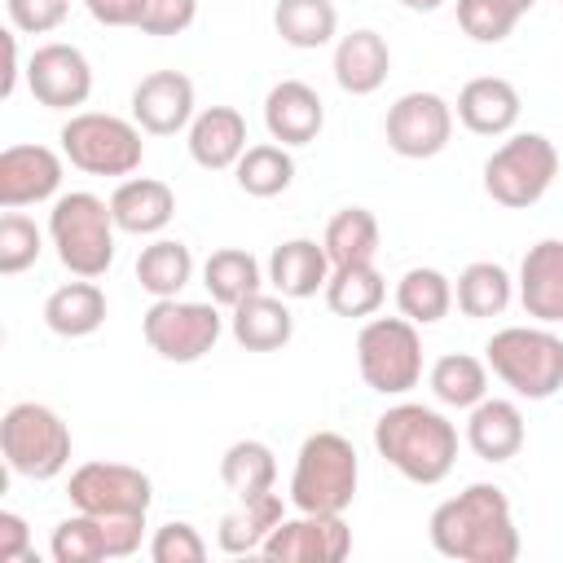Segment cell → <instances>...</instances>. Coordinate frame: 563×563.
Here are the masks:
<instances>
[{"label": "cell", "mask_w": 563, "mask_h": 563, "mask_svg": "<svg viewBox=\"0 0 563 563\" xmlns=\"http://www.w3.org/2000/svg\"><path fill=\"white\" fill-rule=\"evenodd\" d=\"M559 4H563V0H559Z\"/></svg>", "instance_id": "49"}, {"label": "cell", "mask_w": 563, "mask_h": 563, "mask_svg": "<svg viewBox=\"0 0 563 563\" xmlns=\"http://www.w3.org/2000/svg\"><path fill=\"white\" fill-rule=\"evenodd\" d=\"M528 440V427H523V409L515 400H501V396H484L475 409H466V444L475 457L484 462H510L519 457Z\"/></svg>", "instance_id": "22"}, {"label": "cell", "mask_w": 563, "mask_h": 563, "mask_svg": "<svg viewBox=\"0 0 563 563\" xmlns=\"http://www.w3.org/2000/svg\"><path fill=\"white\" fill-rule=\"evenodd\" d=\"M383 136L400 158H435L453 136V106L440 92H400L387 106Z\"/></svg>", "instance_id": "12"}, {"label": "cell", "mask_w": 563, "mask_h": 563, "mask_svg": "<svg viewBox=\"0 0 563 563\" xmlns=\"http://www.w3.org/2000/svg\"><path fill=\"white\" fill-rule=\"evenodd\" d=\"M356 369L369 391L405 396L422 378V334L409 317H374L356 334Z\"/></svg>", "instance_id": "9"}, {"label": "cell", "mask_w": 563, "mask_h": 563, "mask_svg": "<svg viewBox=\"0 0 563 563\" xmlns=\"http://www.w3.org/2000/svg\"><path fill=\"white\" fill-rule=\"evenodd\" d=\"M141 334L150 343V352H158L172 365H194L202 361L220 334H224V317L216 299H154L141 317Z\"/></svg>", "instance_id": "10"}, {"label": "cell", "mask_w": 563, "mask_h": 563, "mask_svg": "<svg viewBox=\"0 0 563 563\" xmlns=\"http://www.w3.org/2000/svg\"><path fill=\"white\" fill-rule=\"evenodd\" d=\"M488 369L523 400H550L563 387V339L550 325H506L484 343Z\"/></svg>", "instance_id": "5"}, {"label": "cell", "mask_w": 563, "mask_h": 563, "mask_svg": "<svg viewBox=\"0 0 563 563\" xmlns=\"http://www.w3.org/2000/svg\"><path fill=\"white\" fill-rule=\"evenodd\" d=\"M515 290L532 321L541 325L563 321V238H541L528 246V255L519 260Z\"/></svg>", "instance_id": "18"}, {"label": "cell", "mask_w": 563, "mask_h": 563, "mask_svg": "<svg viewBox=\"0 0 563 563\" xmlns=\"http://www.w3.org/2000/svg\"><path fill=\"white\" fill-rule=\"evenodd\" d=\"M194 79L185 70H150L132 88V119L150 136H176L194 123Z\"/></svg>", "instance_id": "16"}, {"label": "cell", "mask_w": 563, "mask_h": 563, "mask_svg": "<svg viewBox=\"0 0 563 563\" xmlns=\"http://www.w3.org/2000/svg\"><path fill=\"white\" fill-rule=\"evenodd\" d=\"M26 88L44 110H75L92 97V66L75 44H40L26 62Z\"/></svg>", "instance_id": "14"}, {"label": "cell", "mask_w": 563, "mask_h": 563, "mask_svg": "<svg viewBox=\"0 0 563 563\" xmlns=\"http://www.w3.org/2000/svg\"><path fill=\"white\" fill-rule=\"evenodd\" d=\"M145 4H150V0H88L84 9H88L101 26H141Z\"/></svg>", "instance_id": "45"}, {"label": "cell", "mask_w": 563, "mask_h": 563, "mask_svg": "<svg viewBox=\"0 0 563 563\" xmlns=\"http://www.w3.org/2000/svg\"><path fill=\"white\" fill-rule=\"evenodd\" d=\"M264 282H268V273H264L260 260H255L251 251H242V246H220V251H211L207 264H202V286H207V295H211L220 308H238L242 299L260 295Z\"/></svg>", "instance_id": "28"}, {"label": "cell", "mask_w": 563, "mask_h": 563, "mask_svg": "<svg viewBox=\"0 0 563 563\" xmlns=\"http://www.w3.org/2000/svg\"><path fill=\"white\" fill-rule=\"evenodd\" d=\"M62 163H66V154H57L48 145H9V150H0V207L22 211V207L57 198Z\"/></svg>", "instance_id": "15"}, {"label": "cell", "mask_w": 563, "mask_h": 563, "mask_svg": "<svg viewBox=\"0 0 563 563\" xmlns=\"http://www.w3.org/2000/svg\"><path fill=\"white\" fill-rule=\"evenodd\" d=\"M519 110H523V97L501 75H475L457 92V123L466 132H475V136H506V132H515Z\"/></svg>", "instance_id": "19"}, {"label": "cell", "mask_w": 563, "mask_h": 563, "mask_svg": "<svg viewBox=\"0 0 563 563\" xmlns=\"http://www.w3.org/2000/svg\"><path fill=\"white\" fill-rule=\"evenodd\" d=\"M286 519V506H282V493H260V497H242L233 510L220 515V528H216V541L224 554H260L268 532Z\"/></svg>", "instance_id": "27"}, {"label": "cell", "mask_w": 563, "mask_h": 563, "mask_svg": "<svg viewBox=\"0 0 563 563\" xmlns=\"http://www.w3.org/2000/svg\"><path fill=\"white\" fill-rule=\"evenodd\" d=\"M185 145L189 158L207 172H229L238 167V158L246 154V119L233 106H207L194 114V123L185 128Z\"/></svg>", "instance_id": "20"}, {"label": "cell", "mask_w": 563, "mask_h": 563, "mask_svg": "<svg viewBox=\"0 0 563 563\" xmlns=\"http://www.w3.org/2000/svg\"><path fill=\"white\" fill-rule=\"evenodd\" d=\"M400 9H409V13H435V9H444V0H396Z\"/></svg>", "instance_id": "47"}, {"label": "cell", "mask_w": 563, "mask_h": 563, "mask_svg": "<svg viewBox=\"0 0 563 563\" xmlns=\"http://www.w3.org/2000/svg\"><path fill=\"white\" fill-rule=\"evenodd\" d=\"M114 233H119V224H114L106 198H97L88 189H70V194L53 198L48 242L70 277H106V268L114 264Z\"/></svg>", "instance_id": "3"}, {"label": "cell", "mask_w": 563, "mask_h": 563, "mask_svg": "<svg viewBox=\"0 0 563 563\" xmlns=\"http://www.w3.org/2000/svg\"><path fill=\"white\" fill-rule=\"evenodd\" d=\"M264 273H268V286L277 295H286V299H312L317 290H325L334 264H330V255H325L321 242H312V238H286L282 246H273Z\"/></svg>", "instance_id": "24"}, {"label": "cell", "mask_w": 563, "mask_h": 563, "mask_svg": "<svg viewBox=\"0 0 563 563\" xmlns=\"http://www.w3.org/2000/svg\"><path fill=\"white\" fill-rule=\"evenodd\" d=\"M233 176H238V189L242 194H251V198H277L295 180V158H290L286 145L260 141V145H246V154L238 158Z\"/></svg>", "instance_id": "37"}, {"label": "cell", "mask_w": 563, "mask_h": 563, "mask_svg": "<svg viewBox=\"0 0 563 563\" xmlns=\"http://www.w3.org/2000/svg\"><path fill=\"white\" fill-rule=\"evenodd\" d=\"M506 4H510V9H519V13H528V9L537 4V0H506Z\"/></svg>", "instance_id": "48"}, {"label": "cell", "mask_w": 563, "mask_h": 563, "mask_svg": "<svg viewBox=\"0 0 563 563\" xmlns=\"http://www.w3.org/2000/svg\"><path fill=\"white\" fill-rule=\"evenodd\" d=\"M136 282L154 299H176L194 282V251L180 238H154L136 255Z\"/></svg>", "instance_id": "30"}, {"label": "cell", "mask_w": 563, "mask_h": 563, "mask_svg": "<svg viewBox=\"0 0 563 563\" xmlns=\"http://www.w3.org/2000/svg\"><path fill=\"white\" fill-rule=\"evenodd\" d=\"M554 176H559V150L541 132H515L484 158V194L506 211L537 207L554 185Z\"/></svg>", "instance_id": "7"}, {"label": "cell", "mask_w": 563, "mask_h": 563, "mask_svg": "<svg viewBox=\"0 0 563 563\" xmlns=\"http://www.w3.org/2000/svg\"><path fill=\"white\" fill-rule=\"evenodd\" d=\"M110 216L119 224V233H136V238H154L172 224L176 216V194L167 180L158 176H128L119 180V189L110 194Z\"/></svg>", "instance_id": "21"}, {"label": "cell", "mask_w": 563, "mask_h": 563, "mask_svg": "<svg viewBox=\"0 0 563 563\" xmlns=\"http://www.w3.org/2000/svg\"><path fill=\"white\" fill-rule=\"evenodd\" d=\"M48 554H53V563H106L110 554H106L101 515H88V510L66 515V519L53 528Z\"/></svg>", "instance_id": "38"}, {"label": "cell", "mask_w": 563, "mask_h": 563, "mask_svg": "<svg viewBox=\"0 0 563 563\" xmlns=\"http://www.w3.org/2000/svg\"><path fill=\"white\" fill-rule=\"evenodd\" d=\"M0 563H35L31 528L13 510H0Z\"/></svg>", "instance_id": "44"}, {"label": "cell", "mask_w": 563, "mask_h": 563, "mask_svg": "<svg viewBox=\"0 0 563 563\" xmlns=\"http://www.w3.org/2000/svg\"><path fill=\"white\" fill-rule=\"evenodd\" d=\"M57 141H62L66 163L88 176H132L145 158L136 119H119V114H101V110L70 114L62 123Z\"/></svg>", "instance_id": "8"}, {"label": "cell", "mask_w": 563, "mask_h": 563, "mask_svg": "<svg viewBox=\"0 0 563 563\" xmlns=\"http://www.w3.org/2000/svg\"><path fill=\"white\" fill-rule=\"evenodd\" d=\"M150 559L154 563H202L207 559V541L194 523L185 519H172L163 528H154L150 537Z\"/></svg>", "instance_id": "41"}, {"label": "cell", "mask_w": 563, "mask_h": 563, "mask_svg": "<svg viewBox=\"0 0 563 563\" xmlns=\"http://www.w3.org/2000/svg\"><path fill=\"white\" fill-rule=\"evenodd\" d=\"M260 554L273 563H339L352 554V528L343 523V515L299 510L295 519H282L268 532Z\"/></svg>", "instance_id": "13"}, {"label": "cell", "mask_w": 563, "mask_h": 563, "mask_svg": "<svg viewBox=\"0 0 563 563\" xmlns=\"http://www.w3.org/2000/svg\"><path fill=\"white\" fill-rule=\"evenodd\" d=\"M325 308L334 312V317H374L378 308H383V299H387V282H383V273L374 268V264H343V268H334L330 273V282H325Z\"/></svg>", "instance_id": "34"}, {"label": "cell", "mask_w": 563, "mask_h": 563, "mask_svg": "<svg viewBox=\"0 0 563 563\" xmlns=\"http://www.w3.org/2000/svg\"><path fill=\"white\" fill-rule=\"evenodd\" d=\"M264 128L277 145L295 150V145H312L325 128V101L317 97L312 84L303 79H282L268 88L264 97Z\"/></svg>", "instance_id": "17"}, {"label": "cell", "mask_w": 563, "mask_h": 563, "mask_svg": "<svg viewBox=\"0 0 563 563\" xmlns=\"http://www.w3.org/2000/svg\"><path fill=\"white\" fill-rule=\"evenodd\" d=\"M66 497L88 515H150L154 484L141 466L128 462H84L70 471Z\"/></svg>", "instance_id": "11"}, {"label": "cell", "mask_w": 563, "mask_h": 563, "mask_svg": "<svg viewBox=\"0 0 563 563\" xmlns=\"http://www.w3.org/2000/svg\"><path fill=\"white\" fill-rule=\"evenodd\" d=\"M321 246H325L334 268H343V264H374V255H378V216L369 207L334 211L325 233H321Z\"/></svg>", "instance_id": "32"}, {"label": "cell", "mask_w": 563, "mask_h": 563, "mask_svg": "<svg viewBox=\"0 0 563 563\" xmlns=\"http://www.w3.org/2000/svg\"><path fill=\"white\" fill-rule=\"evenodd\" d=\"M0 453L4 466L22 479H57L70 466V427L57 409L40 400H18L0 418Z\"/></svg>", "instance_id": "6"}, {"label": "cell", "mask_w": 563, "mask_h": 563, "mask_svg": "<svg viewBox=\"0 0 563 563\" xmlns=\"http://www.w3.org/2000/svg\"><path fill=\"white\" fill-rule=\"evenodd\" d=\"M361 484V462L347 435L339 431H312L290 471V506L312 510V515H343L356 501Z\"/></svg>", "instance_id": "4"}, {"label": "cell", "mask_w": 563, "mask_h": 563, "mask_svg": "<svg viewBox=\"0 0 563 563\" xmlns=\"http://www.w3.org/2000/svg\"><path fill=\"white\" fill-rule=\"evenodd\" d=\"M510 299H515V277H510L501 264H493V260L466 264V268L457 273V282H453V303H457V312L471 317V321L501 317V312L510 308Z\"/></svg>", "instance_id": "29"}, {"label": "cell", "mask_w": 563, "mask_h": 563, "mask_svg": "<svg viewBox=\"0 0 563 563\" xmlns=\"http://www.w3.org/2000/svg\"><path fill=\"white\" fill-rule=\"evenodd\" d=\"M106 290L97 286V277H75V282H62L48 299H44V325L57 334V339H88L106 325Z\"/></svg>", "instance_id": "26"}, {"label": "cell", "mask_w": 563, "mask_h": 563, "mask_svg": "<svg viewBox=\"0 0 563 563\" xmlns=\"http://www.w3.org/2000/svg\"><path fill=\"white\" fill-rule=\"evenodd\" d=\"M378 457L409 484H440L457 462V427L418 400H400L374 418Z\"/></svg>", "instance_id": "2"}, {"label": "cell", "mask_w": 563, "mask_h": 563, "mask_svg": "<svg viewBox=\"0 0 563 563\" xmlns=\"http://www.w3.org/2000/svg\"><path fill=\"white\" fill-rule=\"evenodd\" d=\"M391 70V48L374 26H356L347 35H339L334 44V84L347 97H369L387 84Z\"/></svg>", "instance_id": "23"}, {"label": "cell", "mask_w": 563, "mask_h": 563, "mask_svg": "<svg viewBox=\"0 0 563 563\" xmlns=\"http://www.w3.org/2000/svg\"><path fill=\"white\" fill-rule=\"evenodd\" d=\"M44 251V233L35 229L31 216L22 211H4L0 216V273L4 277H18L26 273Z\"/></svg>", "instance_id": "39"}, {"label": "cell", "mask_w": 563, "mask_h": 563, "mask_svg": "<svg viewBox=\"0 0 563 563\" xmlns=\"http://www.w3.org/2000/svg\"><path fill=\"white\" fill-rule=\"evenodd\" d=\"M198 18V0H150L141 13V31L145 35H180L189 31Z\"/></svg>", "instance_id": "43"}, {"label": "cell", "mask_w": 563, "mask_h": 563, "mask_svg": "<svg viewBox=\"0 0 563 563\" xmlns=\"http://www.w3.org/2000/svg\"><path fill=\"white\" fill-rule=\"evenodd\" d=\"M396 308L400 317H409L413 325H435L449 317L453 308V282L431 268V264H418V268H405L400 282H396Z\"/></svg>", "instance_id": "35"}, {"label": "cell", "mask_w": 563, "mask_h": 563, "mask_svg": "<svg viewBox=\"0 0 563 563\" xmlns=\"http://www.w3.org/2000/svg\"><path fill=\"white\" fill-rule=\"evenodd\" d=\"M229 334L246 352H277L295 339V312L286 295H251L238 308H229Z\"/></svg>", "instance_id": "25"}, {"label": "cell", "mask_w": 563, "mask_h": 563, "mask_svg": "<svg viewBox=\"0 0 563 563\" xmlns=\"http://www.w3.org/2000/svg\"><path fill=\"white\" fill-rule=\"evenodd\" d=\"M427 537L435 554L457 563H515L519 559V528L506 488L497 484H466L457 497L440 501L427 519Z\"/></svg>", "instance_id": "1"}, {"label": "cell", "mask_w": 563, "mask_h": 563, "mask_svg": "<svg viewBox=\"0 0 563 563\" xmlns=\"http://www.w3.org/2000/svg\"><path fill=\"white\" fill-rule=\"evenodd\" d=\"M427 387L449 409H475L488 396V361H479L471 352H444L427 369Z\"/></svg>", "instance_id": "31"}, {"label": "cell", "mask_w": 563, "mask_h": 563, "mask_svg": "<svg viewBox=\"0 0 563 563\" xmlns=\"http://www.w3.org/2000/svg\"><path fill=\"white\" fill-rule=\"evenodd\" d=\"M4 53H9V70H4V79H0V97H13V88H18V31H4Z\"/></svg>", "instance_id": "46"}, {"label": "cell", "mask_w": 563, "mask_h": 563, "mask_svg": "<svg viewBox=\"0 0 563 563\" xmlns=\"http://www.w3.org/2000/svg\"><path fill=\"white\" fill-rule=\"evenodd\" d=\"M220 479L238 501L260 497L277 484V453L264 440H233L220 457Z\"/></svg>", "instance_id": "36"}, {"label": "cell", "mask_w": 563, "mask_h": 563, "mask_svg": "<svg viewBox=\"0 0 563 563\" xmlns=\"http://www.w3.org/2000/svg\"><path fill=\"white\" fill-rule=\"evenodd\" d=\"M519 9H510L506 0H457V26L475 40V44H501L510 40V31L519 26Z\"/></svg>", "instance_id": "40"}, {"label": "cell", "mask_w": 563, "mask_h": 563, "mask_svg": "<svg viewBox=\"0 0 563 563\" xmlns=\"http://www.w3.org/2000/svg\"><path fill=\"white\" fill-rule=\"evenodd\" d=\"M273 31L290 48H325L339 35V9L334 0H277Z\"/></svg>", "instance_id": "33"}, {"label": "cell", "mask_w": 563, "mask_h": 563, "mask_svg": "<svg viewBox=\"0 0 563 563\" xmlns=\"http://www.w3.org/2000/svg\"><path fill=\"white\" fill-rule=\"evenodd\" d=\"M66 9L70 0H4V13H9V26L22 31V35H48L66 22Z\"/></svg>", "instance_id": "42"}]
</instances>
